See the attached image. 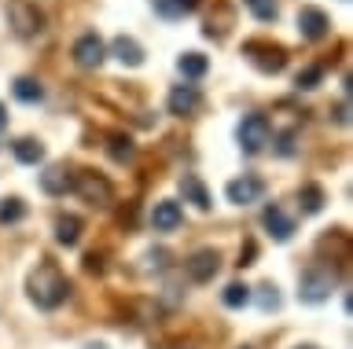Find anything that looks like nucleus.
Here are the masks:
<instances>
[{"label": "nucleus", "mask_w": 353, "mask_h": 349, "mask_svg": "<svg viewBox=\"0 0 353 349\" xmlns=\"http://www.w3.org/2000/svg\"><path fill=\"white\" fill-rule=\"evenodd\" d=\"M276 151H280L283 158L291 155V151H294V133H283V136H280V144H276Z\"/></svg>", "instance_id": "nucleus-30"}, {"label": "nucleus", "mask_w": 353, "mask_h": 349, "mask_svg": "<svg viewBox=\"0 0 353 349\" xmlns=\"http://www.w3.org/2000/svg\"><path fill=\"white\" fill-rule=\"evenodd\" d=\"M70 191H77L88 206H99V210L114 202V188H110V180L103 177V173H96V169H77Z\"/></svg>", "instance_id": "nucleus-2"}, {"label": "nucleus", "mask_w": 353, "mask_h": 349, "mask_svg": "<svg viewBox=\"0 0 353 349\" xmlns=\"http://www.w3.org/2000/svg\"><path fill=\"white\" fill-rule=\"evenodd\" d=\"M85 268H88V272H103V257H99V254H88V257H85Z\"/></svg>", "instance_id": "nucleus-32"}, {"label": "nucleus", "mask_w": 353, "mask_h": 349, "mask_svg": "<svg viewBox=\"0 0 353 349\" xmlns=\"http://www.w3.org/2000/svg\"><path fill=\"white\" fill-rule=\"evenodd\" d=\"M110 56H114L121 67H143V48H140V41H132V37H114L110 41Z\"/></svg>", "instance_id": "nucleus-14"}, {"label": "nucleus", "mask_w": 353, "mask_h": 349, "mask_svg": "<svg viewBox=\"0 0 353 349\" xmlns=\"http://www.w3.org/2000/svg\"><path fill=\"white\" fill-rule=\"evenodd\" d=\"M81 217H74V213H66L55 221V243L59 246H77V239H81Z\"/></svg>", "instance_id": "nucleus-17"}, {"label": "nucleus", "mask_w": 353, "mask_h": 349, "mask_svg": "<svg viewBox=\"0 0 353 349\" xmlns=\"http://www.w3.org/2000/svg\"><path fill=\"white\" fill-rule=\"evenodd\" d=\"M298 206H302V213H320L324 210V188H320V184H302Z\"/></svg>", "instance_id": "nucleus-21"}, {"label": "nucleus", "mask_w": 353, "mask_h": 349, "mask_svg": "<svg viewBox=\"0 0 353 349\" xmlns=\"http://www.w3.org/2000/svg\"><path fill=\"white\" fill-rule=\"evenodd\" d=\"M11 92H15V100H22V103H41V100H44L41 81H33V78H15Z\"/></svg>", "instance_id": "nucleus-22"}, {"label": "nucleus", "mask_w": 353, "mask_h": 349, "mask_svg": "<svg viewBox=\"0 0 353 349\" xmlns=\"http://www.w3.org/2000/svg\"><path fill=\"white\" fill-rule=\"evenodd\" d=\"M103 59H107V45H103L99 34H81L74 41V63L81 70H96Z\"/></svg>", "instance_id": "nucleus-7"}, {"label": "nucleus", "mask_w": 353, "mask_h": 349, "mask_svg": "<svg viewBox=\"0 0 353 349\" xmlns=\"http://www.w3.org/2000/svg\"><path fill=\"white\" fill-rule=\"evenodd\" d=\"M107 155L114 158V162H129L132 155H137V147H132V140H129V136L114 133V136L107 140Z\"/></svg>", "instance_id": "nucleus-23"}, {"label": "nucleus", "mask_w": 353, "mask_h": 349, "mask_svg": "<svg viewBox=\"0 0 353 349\" xmlns=\"http://www.w3.org/2000/svg\"><path fill=\"white\" fill-rule=\"evenodd\" d=\"M331 287H335V279H331L327 268H305L302 283H298V298L305 305H320L331 298Z\"/></svg>", "instance_id": "nucleus-6"}, {"label": "nucleus", "mask_w": 353, "mask_h": 349, "mask_svg": "<svg viewBox=\"0 0 353 349\" xmlns=\"http://www.w3.org/2000/svg\"><path fill=\"white\" fill-rule=\"evenodd\" d=\"M261 224H265V232H269L276 243H287V239L294 235V221L280 210V206H265V210H261Z\"/></svg>", "instance_id": "nucleus-13"}, {"label": "nucleus", "mask_w": 353, "mask_h": 349, "mask_svg": "<svg viewBox=\"0 0 353 349\" xmlns=\"http://www.w3.org/2000/svg\"><path fill=\"white\" fill-rule=\"evenodd\" d=\"M228 202H236V206H250V202H261V195H265V180L261 177H239V180H228Z\"/></svg>", "instance_id": "nucleus-10"}, {"label": "nucleus", "mask_w": 353, "mask_h": 349, "mask_svg": "<svg viewBox=\"0 0 353 349\" xmlns=\"http://www.w3.org/2000/svg\"><path fill=\"white\" fill-rule=\"evenodd\" d=\"M176 70H181L188 81H199V78L210 70V59L203 56V52H184V56L176 59Z\"/></svg>", "instance_id": "nucleus-19"}, {"label": "nucleus", "mask_w": 353, "mask_h": 349, "mask_svg": "<svg viewBox=\"0 0 353 349\" xmlns=\"http://www.w3.org/2000/svg\"><path fill=\"white\" fill-rule=\"evenodd\" d=\"M26 290H30V298H33L37 309H55V305H63L66 298H70V279L59 272V265L41 261V265L30 272Z\"/></svg>", "instance_id": "nucleus-1"}, {"label": "nucleus", "mask_w": 353, "mask_h": 349, "mask_svg": "<svg viewBox=\"0 0 353 349\" xmlns=\"http://www.w3.org/2000/svg\"><path fill=\"white\" fill-rule=\"evenodd\" d=\"M199 103H203V96H199L195 85H173V89H170V100H165L170 114H176V118L195 114V111H199Z\"/></svg>", "instance_id": "nucleus-11"}, {"label": "nucleus", "mask_w": 353, "mask_h": 349, "mask_svg": "<svg viewBox=\"0 0 353 349\" xmlns=\"http://www.w3.org/2000/svg\"><path fill=\"white\" fill-rule=\"evenodd\" d=\"M11 151H15V158L22 162V166H37V162H44V144L33 136H22L11 144Z\"/></svg>", "instance_id": "nucleus-18"}, {"label": "nucleus", "mask_w": 353, "mask_h": 349, "mask_svg": "<svg viewBox=\"0 0 353 349\" xmlns=\"http://www.w3.org/2000/svg\"><path fill=\"white\" fill-rule=\"evenodd\" d=\"M181 221H184L181 202H173V199L154 202V210H151V228H154V232H176Z\"/></svg>", "instance_id": "nucleus-12"}, {"label": "nucleus", "mask_w": 353, "mask_h": 349, "mask_svg": "<svg viewBox=\"0 0 353 349\" xmlns=\"http://www.w3.org/2000/svg\"><path fill=\"white\" fill-rule=\"evenodd\" d=\"M298 34L305 41H324L331 34V19H327L324 8H313V4L302 8V12H298Z\"/></svg>", "instance_id": "nucleus-8"}, {"label": "nucleus", "mask_w": 353, "mask_h": 349, "mask_svg": "<svg viewBox=\"0 0 353 349\" xmlns=\"http://www.w3.org/2000/svg\"><path fill=\"white\" fill-rule=\"evenodd\" d=\"M184 268H188V276H192L195 283H210L217 276V268H221V254L210 250V246H203V250H195V254L184 261Z\"/></svg>", "instance_id": "nucleus-9"}, {"label": "nucleus", "mask_w": 353, "mask_h": 349, "mask_svg": "<svg viewBox=\"0 0 353 349\" xmlns=\"http://www.w3.org/2000/svg\"><path fill=\"white\" fill-rule=\"evenodd\" d=\"M243 4L250 8V15L258 19V23H276V15H280V4H276V0H243Z\"/></svg>", "instance_id": "nucleus-24"}, {"label": "nucleus", "mask_w": 353, "mask_h": 349, "mask_svg": "<svg viewBox=\"0 0 353 349\" xmlns=\"http://www.w3.org/2000/svg\"><path fill=\"white\" fill-rule=\"evenodd\" d=\"M335 122H339V125H350V103H346V100L335 107Z\"/></svg>", "instance_id": "nucleus-31"}, {"label": "nucleus", "mask_w": 353, "mask_h": 349, "mask_svg": "<svg viewBox=\"0 0 353 349\" xmlns=\"http://www.w3.org/2000/svg\"><path fill=\"white\" fill-rule=\"evenodd\" d=\"M8 26L15 37H37L44 30V15L33 0H11L8 4Z\"/></svg>", "instance_id": "nucleus-3"}, {"label": "nucleus", "mask_w": 353, "mask_h": 349, "mask_svg": "<svg viewBox=\"0 0 353 349\" xmlns=\"http://www.w3.org/2000/svg\"><path fill=\"white\" fill-rule=\"evenodd\" d=\"M269 136H272V129H269V118L265 114H247L236 129V140H239L243 155H258V151H265Z\"/></svg>", "instance_id": "nucleus-4"}, {"label": "nucleus", "mask_w": 353, "mask_h": 349, "mask_svg": "<svg viewBox=\"0 0 353 349\" xmlns=\"http://www.w3.org/2000/svg\"><path fill=\"white\" fill-rule=\"evenodd\" d=\"M243 56H247L261 74H280L287 67V52L280 45H269V41H247V45H243Z\"/></svg>", "instance_id": "nucleus-5"}, {"label": "nucleus", "mask_w": 353, "mask_h": 349, "mask_svg": "<svg viewBox=\"0 0 353 349\" xmlns=\"http://www.w3.org/2000/svg\"><path fill=\"white\" fill-rule=\"evenodd\" d=\"M320 81H324V67H305V70H298V78H294L298 89H316Z\"/></svg>", "instance_id": "nucleus-27"}, {"label": "nucleus", "mask_w": 353, "mask_h": 349, "mask_svg": "<svg viewBox=\"0 0 353 349\" xmlns=\"http://www.w3.org/2000/svg\"><path fill=\"white\" fill-rule=\"evenodd\" d=\"M199 8V0H154V12L162 19H184Z\"/></svg>", "instance_id": "nucleus-20"}, {"label": "nucleus", "mask_w": 353, "mask_h": 349, "mask_svg": "<svg viewBox=\"0 0 353 349\" xmlns=\"http://www.w3.org/2000/svg\"><path fill=\"white\" fill-rule=\"evenodd\" d=\"M294 349H320V346H294Z\"/></svg>", "instance_id": "nucleus-34"}, {"label": "nucleus", "mask_w": 353, "mask_h": 349, "mask_svg": "<svg viewBox=\"0 0 353 349\" xmlns=\"http://www.w3.org/2000/svg\"><path fill=\"white\" fill-rule=\"evenodd\" d=\"M258 302H261V309H265V313H269V309H280V294H276L272 283H265V287H261Z\"/></svg>", "instance_id": "nucleus-28"}, {"label": "nucleus", "mask_w": 353, "mask_h": 349, "mask_svg": "<svg viewBox=\"0 0 353 349\" xmlns=\"http://www.w3.org/2000/svg\"><path fill=\"white\" fill-rule=\"evenodd\" d=\"M148 261H151V268H165L170 265V254H165V250H151Z\"/></svg>", "instance_id": "nucleus-29"}, {"label": "nucleus", "mask_w": 353, "mask_h": 349, "mask_svg": "<svg viewBox=\"0 0 353 349\" xmlns=\"http://www.w3.org/2000/svg\"><path fill=\"white\" fill-rule=\"evenodd\" d=\"M181 195H184V202H192L195 210H210V191H206V184L195 177V173H184L181 177Z\"/></svg>", "instance_id": "nucleus-16"}, {"label": "nucleus", "mask_w": 353, "mask_h": 349, "mask_svg": "<svg viewBox=\"0 0 353 349\" xmlns=\"http://www.w3.org/2000/svg\"><path fill=\"white\" fill-rule=\"evenodd\" d=\"M8 129V111H4V103H0V133Z\"/></svg>", "instance_id": "nucleus-33"}, {"label": "nucleus", "mask_w": 353, "mask_h": 349, "mask_svg": "<svg viewBox=\"0 0 353 349\" xmlns=\"http://www.w3.org/2000/svg\"><path fill=\"white\" fill-rule=\"evenodd\" d=\"M221 302H225L228 309H243V305H250V287L247 283H228L225 294H221Z\"/></svg>", "instance_id": "nucleus-25"}, {"label": "nucleus", "mask_w": 353, "mask_h": 349, "mask_svg": "<svg viewBox=\"0 0 353 349\" xmlns=\"http://www.w3.org/2000/svg\"><path fill=\"white\" fill-rule=\"evenodd\" d=\"M70 184H74V173L66 166H48L41 173V191L44 195H66V191H70Z\"/></svg>", "instance_id": "nucleus-15"}, {"label": "nucleus", "mask_w": 353, "mask_h": 349, "mask_svg": "<svg viewBox=\"0 0 353 349\" xmlns=\"http://www.w3.org/2000/svg\"><path fill=\"white\" fill-rule=\"evenodd\" d=\"M26 217V202L22 199H0V224H15Z\"/></svg>", "instance_id": "nucleus-26"}]
</instances>
